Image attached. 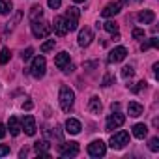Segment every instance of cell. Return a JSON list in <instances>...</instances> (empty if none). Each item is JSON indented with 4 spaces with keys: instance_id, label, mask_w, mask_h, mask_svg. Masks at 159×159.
Here are the masks:
<instances>
[{
    "instance_id": "obj_16",
    "label": "cell",
    "mask_w": 159,
    "mask_h": 159,
    "mask_svg": "<svg viewBox=\"0 0 159 159\" xmlns=\"http://www.w3.org/2000/svg\"><path fill=\"white\" fill-rule=\"evenodd\" d=\"M54 66H56L58 69H64L66 66H69V54H67L66 51H62L60 54H56V56H54Z\"/></svg>"
},
{
    "instance_id": "obj_32",
    "label": "cell",
    "mask_w": 159,
    "mask_h": 159,
    "mask_svg": "<svg viewBox=\"0 0 159 159\" xmlns=\"http://www.w3.org/2000/svg\"><path fill=\"white\" fill-rule=\"evenodd\" d=\"M112 81H114V77L107 73V75H105V79H103V83H101V86H111V83H112Z\"/></svg>"
},
{
    "instance_id": "obj_17",
    "label": "cell",
    "mask_w": 159,
    "mask_h": 159,
    "mask_svg": "<svg viewBox=\"0 0 159 159\" xmlns=\"http://www.w3.org/2000/svg\"><path fill=\"white\" fill-rule=\"evenodd\" d=\"M49 146H51V144H49V140H38V142L34 144V150H36L41 157H51V153L47 152V150H49Z\"/></svg>"
},
{
    "instance_id": "obj_20",
    "label": "cell",
    "mask_w": 159,
    "mask_h": 159,
    "mask_svg": "<svg viewBox=\"0 0 159 159\" xmlns=\"http://www.w3.org/2000/svg\"><path fill=\"white\" fill-rule=\"evenodd\" d=\"M101 109H103V105H101V99L99 98H90V101H88V111L90 112H94V114H99L101 112Z\"/></svg>"
},
{
    "instance_id": "obj_25",
    "label": "cell",
    "mask_w": 159,
    "mask_h": 159,
    "mask_svg": "<svg viewBox=\"0 0 159 159\" xmlns=\"http://www.w3.org/2000/svg\"><path fill=\"white\" fill-rule=\"evenodd\" d=\"M10 58H11V51L4 47L2 51H0V64H8V62H10Z\"/></svg>"
},
{
    "instance_id": "obj_40",
    "label": "cell",
    "mask_w": 159,
    "mask_h": 159,
    "mask_svg": "<svg viewBox=\"0 0 159 159\" xmlns=\"http://www.w3.org/2000/svg\"><path fill=\"white\" fill-rule=\"evenodd\" d=\"M75 2H77V4H81V2H84V0H75Z\"/></svg>"
},
{
    "instance_id": "obj_12",
    "label": "cell",
    "mask_w": 159,
    "mask_h": 159,
    "mask_svg": "<svg viewBox=\"0 0 159 159\" xmlns=\"http://www.w3.org/2000/svg\"><path fill=\"white\" fill-rule=\"evenodd\" d=\"M52 30H54V34L56 36H66L67 34V26H66V19L62 17V15H58V17H54V23H52V26H51Z\"/></svg>"
},
{
    "instance_id": "obj_18",
    "label": "cell",
    "mask_w": 159,
    "mask_h": 159,
    "mask_svg": "<svg viewBox=\"0 0 159 159\" xmlns=\"http://www.w3.org/2000/svg\"><path fill=\"white\" fill-rule=\"evenodd\" d=\"M139 21L144 23V25H152V23L155 21V13H153L152 10H142V11L139 13Z\"/></svg>"
},
{
    "instance_id": "obj_9",
    "label": "cell",
    "mask_w": 159,
    "mask_h": 159,
    "mask_svg": "<svg viewBox=\"0 0 159 159\" xmlns=\"http://www.w3.org/2000/svg\"><path fill=\"white\" fill-rule=\"evenodd\" d=\"M125 56H127V49H125V47H114V49L109 52V64L122 62Z\"/></svg>"
},
{
    "instance_id": "obj_27",
    "label": "cell",
    "mask_w": 159,
    "mask_h": 159,
    "mask_svg": "<svg viewBox=\"0 0 159 159\" xmlns=\"http://www.w3.org/2000/svg\"><path fill=\"white\" fill-rule=\"evenodd\" d=\"M54 45H56V41H54V39H47L45 43H41V52H49V51H52V49H54Z\"/></svg>"
},
{
    "instance_id": "obj_35",
    "label": "cell",
    "mask_w": 159,
    "mask_h": 159,
    "mask_svg": "<svg viewBox=\"0 0 159 159\" xmlns=\"http://www.w3.org/2000/svg\"><path fill=\"white\" fill-rule=\"evenodd\" d=\"M142 88H146V83H144V81H140V83H139L135 88H131V90H133V92H140Z\"/></svg>"
},
{
    "instance_id": "obj_34",
    "label": "cell",
    "mask_w": 159,
    "mask_h": 159,
    "mask_svg": "<svg viewBox=\"0 0 159 159\" xmlns=\"http://www.w3.org/2000/svg\"><path fill=\"white\" fill-rule=\"evenodd\" d=\"M8 153H10V146L0 144V157H4V155H8Z\"/></svg>"
},
{
    "instance_id": "obj_29",
    "label": "cell",
    "mask_w": 159,
    "mask_h": 159,
    "mask_svg": "<svg viewBox=\"0 0 159 159\" xmlns=\"http://www.w3.org/2000/svg\"><path fill=\"white\" fill-rule=\"evenodd\" d=\"M32 54H34V49H32V47H28L26 51H23V52H21V58H23V62L30 60V58H32Z\"/></svg>"
},
{
    "instance_id": "obj_7",
    "label": "cell",
    "mask_w": 159,
    "mask_h": 159,
    "mask_svg": "<svg viewBox=\"0 0 159 159\" xmlns=\"http://www.w3.org/2000/svg\"><path fill=\"white\" fill-rule=\"evenodd\" d=\"M107 153V144L103 140H94L88 144V155L92 157H103Z\"/></svg>"
},
{
    "instance_id": "obj_22",
    "label": "cell",
    "mask_w": 159,
    "mask_h": 159,
    "mask_svg": "<svg viewBox=\"0 0 159 159\" xmlns=\"http://www.w3.org/2000/svg\"><path fill=\"white\" fill-rule=\"evenodd\" d=\"M28 17H30V21H39V19L43 17V8H41V6H32Z\"/></svg>"
},
{
    "instance_id": "obj_21",
    "label": "cell",
    "mask_w": 159,
    "mask_h": 159,
    "mask_svg": "<svg viewBox=\"0 0 159 159\" xmlns=\"http://www.w3.org/2000/svg\"><path fill=\"white\" fill-rule=\"evenodd\" d=\"M133 135H135L137 139H144V137L148 135V125H146V124H137V125L133 127Z\"/></svg>"
},
{
    "instance_id": "obj_11",
    "label": "cell",
    "mask_w": 159,
    "mask_h": 159,
    "mask_svg": "<svg viewBox=\"0 0 159 159\" xmlns=\"http://www.w3.org/2000/svg\"><path fill=\"white\" fill-rule=\"evenodd\" d=\"M122 11V4L120 2H111V4H107L103 10H101V17H114V15H118Z\"/></svg>"
},
{
    "instance_id": "obj_38",
    "label": "cell",
    "mask_w": 159,
    "mask_h": 159,
    "mask_svg": "<svg viewBox=\"0 0 159 159\" xmlns=\"http://www.w3.org/2000/svg\"><path fill=\"white\" fill-rule=\"evenodd\" d=\"M120 109V103H112V111H118Z\"/></svg>"
},
{
    "instance_id": "obj_10",
    "label": "cell",
    "mask_w": 159,
    "mask_h": 159,
    "mask_svg": "<svg viewBox=\"0 0 159 159\" xmlns=\"http://www.w3.org/2000/svg\"><path fill=\"white\" fill-rule=\"evenodd\" d=\"M92 39H94V32H92V28L84 26L81 32H79V45H81V47H88V45L92 43Z\"/></svg>"
},
{
    "instance_id": "obj_24",
    "label": "cell",
    "mask_w": 159,
    "mask_h": 159,
    "mask_svg": "<svg viewBox=\"0 0 159 159\" xmlns=\"http://www.w3.org/2000/svg\"><path fill=\"white\" fill-rule=\"evenodd\" d=\"M152 47H159V39H157V38H150L148 41H144V43L140 45L142 51H148V49H152Z\"/></svg>"
},
{
    "instance_id": "obj_1",
    "label": "cell",
    "mask_w": 159,
    "mask_h": 159,
    "mask_svg": "<svg viewBox=\"0 0 159 159\" xmlns=\"http://www.w3.org/2000/svg\"><path fill=\"white\" fill-rule=\"evenodd\" d=\"M58 101H60V107L64 112H69L75 105V94L69 86H62L60 88V96H58Z\"/></svg>"
},
{
    "instance_id": "obj_26",
    "label": "cell",
    "mask_w": 159,
    "mask_h": 159,
    "mask_svg": "<svg viewBox=\"0 0 159 159\" xmlns=\"http://www.w3.org/2000/svg\"><path fill=\"white\" fill-rule=\"evenodd\" d=\"M103 28H105L109 34H116V32H118V25H116L114 21H107V23H103Z\"/></svg>"
},
{
    "instance_id": "obj_13",
    "label": "cell",
    "mask_w": 159,
    "mask_h": 159,
    "mask_svg": "<svg viewBox=\"0 0 159 159\" xmlns=\"http://www.w3.org/2000/svg\"><path fill=\"white\" fill-rule=\"evenodd\" d=\"M21 125H23V129H25V133H26L28 137H34V135H36V120H34L32 114L25 116V120H23Z\"/></svg>"
},
{
    "instance_id": "obj_31",
    "label": "cell",
    "mask_w": 159,
    "mask_h": 159,
    "mask_svg": "<svg viewBox=\"0 0 159 159\" xmlns=\"http://www.w3.org/2000/svg\"><path fill=\"white\" fill-rule=\"evenodd\" d=\"M47 4H49L51 10H58L60 4H62V0H47Z\"/></svg>"
},
{
    "instance_id": "obj_3",
    "label": "cell",
    "mask_w": 159,
    "mask_h": 159,
    "mask_svg": "<svg viewBox=\"0 0 159 159\" xmlns=\"http://www.w3.org/2000/svg\"><path fill=\"white\" fill-rule=\"evenodd\" d=\"M111 148L112 150H122L125 144H129V133L127 131H118L111 137Z\"/></svg>"
},
{
    "instance_id": "obj_4",
    "label": "cell",
    "mask_w": 159,
    "mask_h": 159,
    "mask_svg": "<svg viewBox=\"0 0 159 159\" xmlns=\"http://www.w3.org/2000/svg\"><path fill=\"white\" fill-rule=\"evenodd\" d=\"M51 25H47V23H43V21H32V34L38 38V39H43V38H47L49 34H51Z\"/></svg>"
},
{
    "instance_id": "obj_23",
    "label": "cell",
    "mask_w": 159,
    "mask_h": 159,
    "mask_svg": "<svg viewBox=\"0 0 159 159\" xmlns=\"http://www.w3.org/2000/svg\"><path fill=\"white\" fill-rule=\"evenodd\" d=\"M11 10H13V2H11V0H0V13H2V15L11 13Z\"/></svg>"
},
{
    "instance_id": "obj_5",
    "label": "cell",
    "mask_w": 159,
    "mask_h": 159,
    "mask_svg": "<svg viewBox=\"0 0 159 159\" xmlns=\"http://www.w3.org/2000/svg\"><path fill=\"white\" fill-rule=\"evenodd\" d=\"M45 69H47V60H45L43 56H36V58H34V62H32V67H30L32 77L41 79V77L45 75Z\"/></svg>"
},
{
    "instance_id": "obj_8",
    "label": "cell",
    "mask_w": 159,
    "mask_h": 159,
    "mask_svg": "<svg viewBox=\"0 0 159 159\" xmlns=\"http://www.w3.org/2000/svg\"><path fill=\"white\" fill-rule=\"evenodd\" d=\"M79 144L77 142H64V144H60V148H58V152H60V155L62 157H75L77 153H79Z\"/></svg>"
},
{
    "instance_id": "obj_28",
    "label": "cell",
    "mask_w": 159,
    "mask_h": 159,
    "mask_svg": "<svg viewBox=\"0 0 159 159\" xmlns=\"http://www.w3.org/2000/svg\"><path fill=\"white\" fill-rule=\"evenodd\" d=\"M135 75V69L131 67V66H125V67H122V77H125V79H131Z\"/></svg>"
},
{
    "instance_id": "obj_33",
    "label": "cell",
    "mask_w": 159,
    "mask_h": 159,
    "mask_svg": "<svg viewBox=\"0 0 159 159\" xmlns=\"http://www.w3.org/2000/svg\"><path fill=\"white\" fill-rule=\"evenodd\" d=\"M133 38H135V39H142V38H144V30H142V28H135V30H133Z\"/></svg>"
},
{
    "instance_id": "obj_39",
    "label": "cell",
    "mask_w": 159,
    "mask_h": 159,
    "mask_svg": "<svg viewBox=\"0 0 159 159\" xmlns=\"http://www.w3.org/2000/svg\"><path fill=\"white\" fill-rule=\"evenodd\" d=\"M129 2V0H120V4H127Z\"/></svg>"
},
{
    "instance_id": "obj_15",
    "label": "cell",
    "mask_w": 159,
    "mask_h": 159,
    "mask_svg": "<svg viewBox=\"0 0 159 159\" xmlns=\"http://www.w3.org/2000/svg\"><path fill=\"white\" fill-rule=\"evenodd\" d=\"M8 129H10V135H11V137H17V135L23 131V125H21V122H19L15 116H11V118L8 120Z\"/></svg>"
},
{
    "instance_id": "obj_36",
    "label": "cell",
    "mask_w": 159,
    "mask_h": 159,
    "mask_svg": "<svg viewBox=\"0 0 159 159\" xmlns=\"http://www.w3.org/2000/svg\"><path fill=\"white\" fill-rule=\"evenodd\" d=\"M4 137H6V125L0 124V139H4Z\"/></svg>"
},
{
    "instance_id": "obj_2",
    "label": "cell",
    "mask_w": 159,
    "mask_h": 159,
    "mask_svg": "<svg viewBox=\"0 0 159 159\" xmlns=\"http://www.w3.org/2000/svg\"><path fill=\"white\" fill-rule=\"evenodd\" d=\"M79 17H81V11H79V8H75V6L67 8V11H66V15H64V19H66V26H67V32L77 30V26H79Z\"/></svg>"
},
{
    "instance_id": "obj_6",
    "label": "cell",
    "mask_w": 159,
    "mask_h": 159,
    "mask_svg": "<svg viewBox=\"0 0 159 159\" xmlns=\"http://www.w3.org/2000/svg\"><path fill=\"white\" fill-rule=\"evenodd\" d=\"M124 122H125V116H124V114H120L118 111H116V112L112 111V114L107 118V124H105V127H107V131H112V129H118V127H122V125H124Z\"/></svg>"
},
{
    "instance_id": "obj_14",
    "label": "cell",
    "mask_w": 159,
    "mask_h": 159,
    "mask_svg": "<svg viewBox=\"0 0 159 159\" xmlns=\"http://www.w3.org/2000/svg\"><path fill=\"white\" fill-rule=\"evenodd\" d=\"M66 131H67L69 135H79V133H81V122L75 120V118H67V122H66Z\"/></svg>"
},
{
    "instance_id": "obj_37",
    "label": "cell",
    "mask_w": 159,
    "mask_h": 159,
    "mask_svg": "<svg viewBox=\"0 0 159 159\" xmlns=\"http://www.w3.org/2000/svg\"><path fill=\"white\" fill-rule=\"evenodd\" d=\"M23 109L30 111V109H32V101H25V103H23Z\"/></svg>"
},
{
    "instance_id": "obj_30",
    "label": "cell",
    "mask_w": 159,
    "mask_h": 159,
    "mask_svg": "<svg viewBox=\"0 0 159 159\" xmlns=\"http://www.w3.org/2000/svg\"><path fill=\"white\" fill-rule=\"evenodd\" d=\"M150 150H152V152H159V139H157V137L150 139Z\"/></svg>"
},
{
    "instance_id": "obj_19",
    "label": "cell",
    "mask_w": 159,
    "mask_h": 159,
    "mask_svg": "<svg viewBox=\"0 0 159 159\" xmlns=\"http://www.w3.org/2000/svg\"><path fill=\"white\" fill-rule=\"evenodd\" d=\"M127 112H129V116L137 118V116H140V114L144 112V107H142L140 103H137V101H131V103L127 105Z\"/></svg>"
}]
</instances>
